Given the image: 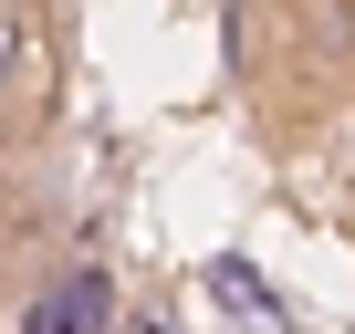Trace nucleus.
<instances>
[{
  "mask_svg": "<svg viewBox=\"0 0 355 334\" xmlns=\"http://www.w3.org/2000/svg\"><path fill=\"white\" fill-rule=\"evenodd\" d=\"M21 334H115V272L105 261H63L21 303Z\"/></svg>",
  "mask_w": 355,
  "mask_h": 334,
  "instance_id": "f257e3e1",
  "label": "nucleus"
},
{
  "mask_svg": "<svg viewBox=\"0 0 355 334\" xmlns=\"http://www.w3.org/2000/svg\"><path fill=\"white\" fill-rule=\"evenodd\" d=\"M32 84V11H21V0H0V105H11Z\"/></svg>",
  "mask_w": 355,
  "mask_h": 334,
  "instance_id": "f03ea898",
  "label": "nucleus"
}]
</instances>
